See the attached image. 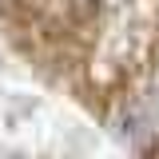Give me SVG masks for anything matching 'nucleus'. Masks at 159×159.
<instances>
[{
    "label": "nucleus",
    "instance_id": "obj_1",
    "mask_svg": "<svg viewBox=\"0 0 159 159\" xmlns=\"http://www.w3.org/2000/svg\"><path fill=\"white\" fill-rule=\"evenodd\" d=\"M131 123H135V131H159V96L143 99L131 111Z\"/></svg>",
    "mask_w": 159,
    "mask_h": 159
}]
</instances>
